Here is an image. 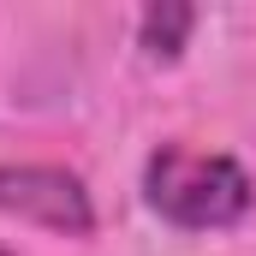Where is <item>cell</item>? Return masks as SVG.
<instances>
[{
	"mask_svg": "<svg viewBox=\"0 0 256 256\" xmlns=\"http://www.w3.org/2000/svg\"><path fill=\"white\" fill-rule=\"evenodd\" d=\"M0 214L36 220V226L66 232V238L96 232V202L84 191V179L72 167H54V161H6L0 167Z\"/></svg>",
	"mask_w": 256,
	"mask_h": 256,
	"instance_id": "cell-2",
	"label": "cell"
},
{
	"mask_svg": "<svg viewBox=\"0 0 256 256\" xmlns=\"http://www.w3.org/2000/svg\"><path fill=\"white\" fill-rule=\"evenodd\" d=\"M143 196L161 220H173L185 232H214V226L244 220L256 185L232 155H196L185 143H167L143 167Z\"/></svg>",
	"mask_w": 256,
	"mask_h": 256,
	"instance_id": "cell-1",
	"label": "cell"
},
{
	"mask_svg": "<svg viewBox=\"0 0 256 256\" xmlns=\"http://www.w3.org/2000/svg\"><path fill=\"white\" fill-rule=\"evenodd\" d=\"M0 256H12V250H6V244H0Z\"/></svg>",
	"mask_w": 256,
	"mask_h": 256,
	"instance_id": "cell-4",
	"label": "cell"
},
{
	"mask_svg": "<svg viewBox=\"0 0 256 256\" xmlns=\"http://www.w3.org/2000/svg\"><path fill=\"white\" fill-rule=\"evenodd\" d=\"M191 24H196L191 6L161 0V6H149V12L137 18V42H143V54H149V60H179V48H185Z\"/></svg>",
	"mask_w": 256,
	"mask_h": 256,
	"instance_id": "cell-3",
	"label": "cell"
}]
</instances>
